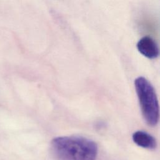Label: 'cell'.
Returning a JSON list of instances; mask_svg holds the SVG:
<instances>
[{
	"label": "cell",
	"instance_id": "1",
	"mask_svg": "<svg viewBox=\"0 0 160 160\" xmlns=\"http://www.w3.org/2000/svg\"><path fill=\"white\" fill-rule=\"evenodd\" d=\"M51 150L58 160H96L98 148L97 144L89 138L67 136L52 139Z\"/></svg>",
	"mask_w": 160,
	"mask_h": 160
},
{
	"label": "cell",
	"instance_id": "2",
	"mask_svg": "<svg viewBox=\"0 0 160 160\" xmlns=\"http://www.w3.org/2000/svg\"><path fill=\"white\" fill-rule=\"evenodd\" d=\"M134 87L144 121L149 126H156L159 121V108L154 87L142 76L134 80Z\"/></svg>",
	"mask_w": 160,
	"mask_h": 160
},
{
	"label": "cell",
	"instance_id": "4",
	"mask_svg": "<svg viewBox=\"0 0 160 160\" xmlns=\"http://www.w3.org/2000/svg\"><path fill=\"white\" fill-rule=\"evenodd\" d=\"M132 140L135 144L143 148L154 149L157 146L156 139L148 132L144 131H137L132 134Z\"/></svg>",
	"mask_w": 160,
	"mask_h": 160
},
{
	"label": "cell",
	"instance_id": "3",
	"mask_svg": "<svg viewBox=\"0 0 160 160\" xmlns=\"http://www.w3.org/2000/svg\"><path fill=\"white\" fill-rule=\"evenodd\" d=\"M138 51L149 59H156L159 56V48L156 41L150 36H144L138 42L136 45Z\"/></svg>",
	"mask_w": 160,
	"mask_h": 160
}]
</instances>
